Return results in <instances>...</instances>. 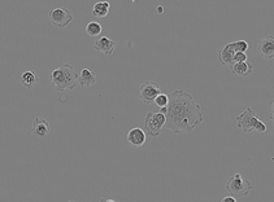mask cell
I'll return each instance as SVG.
<instances>
[{
	"label": "cell",
	"instance_id": "6da1fadb",
	"mask_svg": "<svg viewBox=\"0 0 274 202\" xmlns=\"http://www.w3.org/2000/svg\"><path fill=\"white\" fill-rule=\"evenodd\" d=\"M169 102L166 106L165 126L174 134L194 131L203 122L201 106L191 93L177 89L168 95Z\"/></svg>",
	"mask_w": 274,
	"mask_h": 202
},
{
	"label": "cell",
	"instance_id": "7a4b0ae2",
	"mask_svg": "<svg viewBox=\"0 0 274 202\" xmlns=\"http://www.w3.org/2000/svg\"><path fill=\"white\" fill-rule=\"evenodd\" d=\"M52 84L59 91H66V89H74L78 83V74L72 65L65 64L61 67L54 70L50 75Z\"/></svg>",
	"mask_w": 274,
	"mask_h": 202
},
{
	"label": "cell",
	"instance_id": "3957f363",
	"mask_svg": "<svg viewBox=\"0 0 274 202\" xmlns=\"http://www.w3.org/2000/svg\"><path fill=\"white\" fill-rule=\"evenodd\" d=\"M236 127L243 132H264L267 131V124L263 120L259 119V117L252 108H247L242 114L236 117Z\"/></svg>",
	"mask_w": 274,
	"mask_h": 202
},
{
	"label": "cell",
	"instance_id": "277c9868",
	"mask_svg": "<svg viewBox=\"0 0 274 202\" xmlns=\"http://www.w3.org/2000/svg\"><path fill=\"white\" fill-rule=\"evenodd\" d=\"M252 188H254L252 183L239 172L233 175L226 183V189L233 197H246L250 194Z\"/></svg>",
	"mask_w": 274,
	"mask_h": 202
},
{
	"label": "cell",
	"instance_id": "5b68a950",
	"mask_svg": "<svg viewBox=\"0 0 274 202\" xmlns=\"http://www.w3.org/2000/svg\"><path fill=\"white\" fill-rule=\"evenodd\" d=\"M166 117L160 112H150L147 113L144 117V130H146V135L152 136V137H157L161 132V128L165 126Z\"/></svg>",
	"mask_w": 274,
	"mask_h": 202
},
{
	"label": "cell",
	"instance_id": "8992f818",
	"mask_svg": "<svg viewBox=\"0 0 274 202\" xmlns=\"http://www.w3.org/2000/svg\"><path fill=\"white\" fill-rule=\"evenodd\" d=\"M48 18L52 22V25L60 27V29H64L73 21V15L66 8L56 7L48 12Z\"/></svg>",
	"mask_w": 274,
	"mask_h": 202
},
{
	"label": "cell",
	"instance_id": "52a82bcc",
	"mask_svg": "<svg viewBox=\"0 0 274 202\" xmlns=\"http://www.w3.org/2000/svg\"><path fill=\"white\" fill-rule=\"evenodd\" d=\"M161 93V88L156 82L147 81L139 87V97L144 104H154L155 99Z\"/></svg>",
	"mask_w": 274,
	"mask_h": 202
},
{
	"label": "cell",
	"instance_id": "ba28073f",
	"mask_svg": "<svg viewBox=\"0 0 274 202\" xmlns=\"http://www.w3.org/2000/svg\"><path fill=\"white\" fill-rule=\"evenodd\" d=\"M257 50L261 54V57L272 60L274 56V38L273 35H268L264 39H261L257 46Z\"/></svg>",
	"mask_w": 274,
	"mask_h": 202
},
{
	"label": "cell",
	"instance_id": "9c48e42d",
	"mask_svg": "<svg viewBox=\"0 0 274 202\" xmlns=\"http://www.w3.org/2000/svg\"><path fill=\"white\" fill-rule=\"evenodd\" d=\"M146 132L142 128H132L128 132V143L136 148H140L146 144Z\"/></svg>",
	"mask_w": 274,
	"mask_h": 202
},
{
	"label": "cell",
	"instance_id": "30bf717a",
	"mask_svg": "<svg viewBox=\"0 0 274 202\" xmlns=\"http://www.w3.org/2000/svg\"><path fill=\"white\" fill-rule=\"evenodd\" d=\"M115 47H116V42L112 40L108 36H101L94 43V48L98 50V52H101V53H105L111 56V54L115 52Z\"/></svg>",
	"mask_w": 274,
	"mask_h": 202
},
{
	"label": "cell",
	"instance_id": "8fae6325",
	"mask_svg": "<svg viewBox=\"0 0 274 202\" xmlns=\"http://www.w3.org/2000/svg\"><path fill=\"white\" fill-rule=\"evenodd\" d=\"M235 47H234V42L228 43L226 46H224L221 48V50L218 52V58L222 65L232 66L233 65V58L235 54Z\"/></svg>",
	"mask_w": 274,
	"mask_h": 202
},
{
	"label": "cell",
	"instance_id": "7c38bea8",
	"mask_svg": "<svg viewBox=\"0 0 274 202\" xmlns=\"http://www.w3.org/2000/svg\"><path fill=\"white\" fill-rule=\"evenodd\" d=\"M51 127L48 122L44 118H39L37 117L33 123V130H31V135L38 136V137H44L50 134Z\"/></svg>",
	"mask_w": 274,
	"mask_h": 202
},
{
	"label": "cell",
	"instance_id": "4fadbf2b",
	"mask_svg": "<svg viewBox=\"0 0 274 202\" xmlns=\"http://www.w3.org/2000/svg\"><path fill=\"white\" fill-rule=\"evenodd\" d=\"M230 67H232L233 74L236 77H247L254 73V65L248 61L236 62V64H233Z\"/></svg>",
	"mask_w": 274,
	"mask_h": 202
},
{
	"label": "cell",
	"instance_id": "5bb4252c",
	"mask_svg": "<svg viewBox=\"0 0 274 202\" xmlns=\"http://www.w3.org/2000/svg\"><path fill=\"white\" fill-rule=\"evenodd\" d=\"M78 82L82 87H90V85L95 84L97 83V73L87 69V67H83L79 75H78Z\"/></svg>",
	"mask_w": 274,
	"mask_h": 202
},
{
	"label": "cell",
	"instance_id": "9a60e30c",
	"mask_svg": "<svg viewBox=\"0 0 274 202\" xmlns=\"http://www.w3.org/2000/svg\"><path fill=\"white\" fill-rule=\"evenodd\" d=\"M20 82H21V84L25 87V88H34L37 83H38V75L35 71L33 70H27L25 73L20 77Z\"/></svg>",
	"mask_w": 274,
	"mask_h": 202
},
{
	"label": "cell",
	"instance_id": "2e32d148",
	"mask_svg": "<svg viewBox=\"0 0 274 202\" xmlns=\"http://www.w3.org/2000/svg\"><path fill=\"white\" fill-rule=\"evenodd\" d=\"M111 11V4L108 1H98V3L94 4L93 7V15L98 18H103V17H107Z\"/></svg>",
	"mask_w": 274,
	"mask_h": 202
},
{
	"label": "cell",
	"instance_id": "e0dca14e",
	"mask_svg": "<svg viewBox=\"0 0 274 202\" xmlns=\"http://www.w3.org/2000/svg\"><path fill=\"white\" fill-rule=\"evenodd\" d=\"M101 31H103V26H101V23L97 22V21H91L86 25V33L90 36H98L101 34Z\"/></svg>",
	"mask_w": 274,
	"mask_h": 202
},
{
	"label": "cell",
	"instance_id": "ac0fdd59",
	"mask_svg": "<svg viewBox=\"0 0 274 202\" xmlns=\"http://www.w3.org/2000/svg\"><path fill=\"white\" fill-rule=\"evenodd\" d=\"M155 104L157 105L158 108L160 109H164L168 106V102H169V96L166 95V93H160V95H157V97L155 99L154 101Z\"/></svg>",
	"mask_w": 274,
	"mask_h": 202
},
{
	"label": "cell",
	"instance_id": "d6986e66",
	"mask_svg": "<svg viewBox=\"0 0 274 202\" xmlns=\"http://www.w3.org/2000/svg\"><path fill=\"white\" fill-rule=\"evenodd\" d=\"M234 47H235L236 52H243L246 53V50L250 48L248 43L246 40H238V42H234Z\"/></svg>",
	"mask_w": 274,
	"mask_h": 202
},
{
	"label": "cell",
	"instance_id": "ffe728a7",
	"mask_svg": "<svg viewBox=\"0 0 274 202\" xmlns=\"http://www.w3.org/2000/svg\"><path fill=\"white\" fill-rule=\"evenodd\" d=\"M244 61H247V54L243 53V52H235L234 58H233V64H236V62H244Z\"/></svg>",
	"mask_w": 274,
	"mask_h": 202
},
{
	"label": "cell",
	"instance_id": "44dd1931",
	"mask_svg": "<svg viewBox=\"0 0 274 202\" xmlns=\"http://www.w3.org/2000/svg\"><path fill=\"white\" fill-rule=\"evenodd\" d=\"M221 202H236L235 197H233V196H226L221 200Z\"/></svg>",
	"mask_w": 274,
	"mask_h": 202
},
{
	"label": "cell",
	"instance_id": "7402d4cb",
	"mask_svg": "<svg viewBox=\"0 0 274 202\" xmlns=\"http://www.w3.org/2000/svg\"><path fill=\"white\" fill-rule=\"evenodd\" d=\"M99 202H120L118 200H115V198H101Z\"/></svg>",
	"mask_w": 274,
	"mask_h": 202
},
{
	"label": "cell",
	"instance_id": "603a6c76",
	"mask_svg": "<svg viewBox=\"0 0 274 202\" xmlns=\"http://www.w3.org/2000/svg\"><path fill=\"white\" fill-rule=\"evenodd\" d=\"M157 12H158V13H162V7H158Z\"/></svg>",
	"mask_w": 274,
	"mask_h": 202
},
{
	"label": "cell",
	"instance_id": "cb8c5ba5",
	"mask_svg": "<svg viewBox=\"0 0 274 202\" xmlns=\"http://www.w3.org/2000/svg\"><path fill=\"white\" fill-rule=\"evenodd\" d=\"M68 202H78V201H68Z\"/></svg>",
	"mask_w": 274,
	"mask_h": 202
}]
</instances>
